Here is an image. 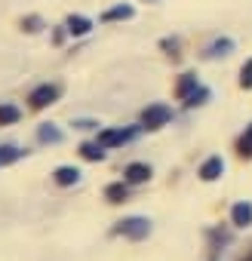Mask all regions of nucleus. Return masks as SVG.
<instances>
[{"label":"nucleus","instance_id":"ddd939ff","mask_svg":"<svg viewBox=\"0 0 252 261\" xmlns=\"http://www.w3.org/2000/svg\"><path fill=\"white\" fill-rule=\"evenodd\" d=\"M126 19H133V7L130 4H120V7H111L102 13V22H126Z\"/></svg>","mask_w":252,"mask_h":261},{"label":"nucleus","instance_id":"9d476101","mask_svg":"<svg viewBox=\"0 0 252 261\" xmlns=\"http://www.w3.org/2000/svg\"><path fill=\"white\" fill-rule=\"evenodd\" d=\"M53 178H56V185L71 188V185H77V181H80V169H77V166H59V169L53 172Z\"/></svg>","mask_w":252,"mask_h":261},{"label":"nucleus","instance_id":"f03ea898","mask_svg":"<svg viewBox=\"0 0 252 261\" xmlns=\"http://www.w3.org/2000/svg\"><path fill=\"white\" fill-rule=\"evenodd\" d=\"M139 129L142 126H130V129H105V133H98V142L105 148H117V145H126V142H133L139 136Z\"/></svg>","mask_w":252,"mask_h":261},{"label":"nucleus","instance_id":"b1692460","mask_svg":"<svg viewBox=\"0 0 252 261\" xmlns=\"http://www.w3.org/2000/svg\"><path fill=\"white\" fill-rule=\"evenodd\" d=\"M249 261H252V255H249Z\"/></svg>","mask_w":252,"mask_h":261},{"label":"nucleus","instance_id":"4468645a","mask_svg":"<svg viewBox=\"0 0 252 261\" xmlns=\"http://www.w3.org/2000/svg\"><path fill=\"white\" fill-rule=\"evenodd\" d=\"M200 89V83H197V74H182V80H179V86H175V95L185 101L191 92H197Z\"/></svg>","mask_w":252,"mask_h":261},{"label":"nucleus","instance_id":"20e7f679","mask_svg":"<svg viewBox=\"0 0 252 261\" xmlns=\"http://www.w3.org/2000/svg\"><path fill=\"white\" fill-rule=\"evenodd\" d=\"M56 98H59V86H53V83H43V86H37V89L28 95V101H31V108H34V111H40V108L53 105Z\"/></svg>","mask_w":252,"mask_h":261},{"label":"nucleus","instance_id":"9b49d317","mask_svg":"<svg viewBox=\"0 0 252 261\" xmlns=\"http://www.w3.org/2000/svg\"><path fill=\"white\" fill-rule=\"evenodd\" d=\"M126 197H130V181H126V178L105 188V200H108V203H123Z\"/></svg>","mask_w":252,"mask_h":261},{"label":"nucleus","instance_id":"423d86ee","mask_svg":"<svg viewBox=\"0 0 252 261\" xmlns=\"http://www.w3.org/2000/svg\"><path fill=\"white\" fill-rule=\"evenodd\" d=\"M231 224L234 227H249L252 224V203H234V209H231Z\"/></svg>","mask_w":252,"mask_h":261},{"label":"nucleus","instance_id":"a211bd4d","mask_svg":"<svg viewBox=\"0 0 252 261\" xmlns=\"http://www.w3.org/2000/svg\"><path fill=\"white\" fill-rule=\"evenodd\" d=\"M22 120V111L16 105H0V126H7V123H19Z\"/></svg>","mask_w":252,"mask_h":261},{"label":"nucleus","instance_id":"412c9836","mask_svg":"<svg viewBox=\"0 0 252 261\" xmlns=\"http://www.w3.org/2000/svg\"><path fill=\"white\" fill-rule=\"evenodd\" d=\"M240 86L243 89H252V59L240 68Z\"/></svg>","mask_w":252,"mask_h":261},{"label":"nucleus","instance_id":"f257e3e1","mask_svg":"<svg viewBox=\"0 0 252 261\" xmlns=\"http://www.w3.org/2000/svg\"><path fill=\"white\" fill-rule=\"evenodd\" d=\"M117 233L120 237H126V240H145L148 233H151V221L148 218H142V215H133V218H123L120 224H117Z\"/></svg>","mask_w":252,"mask_h":261},{"label":"nucleus","instance_id":"39448f33","mask_svg":"<svg viewBox=\"0 0 252 261\" xmlns=\"http://www.w3.org/2000/svg\"><path fill=\"white\" fill-rule=\"evenodd\" d=\"M123 178L130 181V185H145L151 178V166L148 163H130V166L123 169Z\"/></svg>","mask_w":252,"mask_h":261},{"label":"nucleus","instance_id":"5701e85b","mask_svg":"<svg viewBox=\"0 0 252 261\" xmlns=\"http://www.w3.org/2000/svg\"><path fill=\"white\" fill-rule=\"evenodd\" d=\"M65 31H68V28H65ZM65 31H62V28H59V31H56V34H53V40H56V43H62V40H65Z\"/></svg>","mask_w":252,"mask_h":261},{"label":"nucleus","instance_id":"f3484780","mask_svg":"<svg viewBox=\"0 0 252 261\" xmlns=\"http://www.w3.org/2000/svg\"><path fill=\"white\" fill-rule=\"evenodd\" d=\"M237 151H240V157L252 160V123L246 126V133L240 136V142H237Z\"/></svg>","mask_w":252,"mask_h":261},{"label":"nucleus","instance_id":"6ab92c4d","mask_svg":"<svg viewBox=\"0 0 252 261\" xmlns=\"http://www.w3.org/2000/svg\"><path fill=\"white\" fill-rule=\"evenodd\" d=\"M22 28H25L28 34H37V31L43 28V19H40V16H25V19H22Z\"/></svg>","mask_w":252,"mask_h":261},{"label":"nucleus","instance_id":"2eb2a0df","mask_svg":"<svg viewBox=\"0 0 252 261\" xmlns=\"http://www.w3.org/2000/svg\"><path fill=\"white\" fill-rule=\"evenodd\" d=\"M37 139H40L43 145H59V142H62V133H59L53 123H43V126L37 129Z\"/></svg>","mask_w":252,"mask_h":261},{"label":"nucleus","instance_id":"aec40b11","mask_svg":"<svg viewBox=\"0 0 252 261\" xmlns=\"http://www.w3.org/2000/svg\"><path fill=\"white\" fill-rule=\"evenodd\" d=\"M206 98H209V89H203V86H200L197 92H191V95L185 98V105H188V108H194V105H203Z\"/></svg>","mask_w":252,"mask_h":261},{"label":"nucleus","instance_id":"1a4fd4ad","mask_svg":"<svg viewBox=\"0 0 252 261\" xmlns=\"http://www.w3.org/2000/svg\"><path fill=\"white\" fill-rule=\"evenodd\" d=\"M231 53H234V40H231V37H218L215 43L206 46L203 59H218V56H231Z\"/></svg>","mask_w":252,"mask_h":261},{"label":"nucleus","instance_id":"0eeeda50","mask_svg":"<svg viewBox=\"0 0 252 261\" xmlns=\"http://www.w3.org/2000/svg\"><path fill=\"white\" fill-rule=\"evenodd\" d=\"M65 28H68V34H71V37H86V34L92 31V22H89L86 16H68Z\"/></svg>","mask_w":252,"mask_h":261},{"label":"nucleus","instance_id":"4be33fe9","mask_svg":"<svg viewBox=\"0 0 252 261\" xmlns=\"http://www.w3.org/2000/svg\"><path fill=\"white\" fill-rule=\"evenodd\" d=\"M179 46H182V43H179V37H163V40H160V49H166L172 59L179 56Z\"/></svg>","mask_w":252,"mask_h":261},{"label":"nucleus","instance_id":"dca6fc26","mask_svg":"<svg viewBox=\"0 0 252 261\" xmlns=\"http://www.w3.org/2000/svg\"><path fill=\"white\" fill-rule=\"evenodd\" d=\"M22 154L25 151H19L16 145H0V166H10V163L22 160Z\"/></svg>","mask_w":252,"mask_h":261},{"label":"nucleus","instance_id":"7ed1b4c3","mask_svg":"<svg viewBox=\"0 0 252 261\" xmlns=\"http://www.w3.org/2000/svg\"><path fill=\"white\" fill-rule=\"evenodd\" d=\"M169 120H172V111H169L166 105H151V108L142 111V126H145V129H160V126H166Z\"/></svg>","mask_w":252,"mask_h":261},{"label":"nucleus","instance_id":"6e6552de","mask_svg":"<svg viewBox=\"0 0 252 261\" xmlns=\"http://www.w3.org/2000/svg\"><path fill=\"white\" fill-rule=\"evenodd\" d=\"M221 172H224V160H221V157H209V160L200 166V178H203V181H215V178H221Z\"/></svg>","mask_w":252,"mask_h":261},{"label":"nucleus","instance_id":"f8f14e48","mask_svg":"<svg viewBox=\"0 0 252 261\" xmlns=\"http://www.w3.org/2000/svg\"><path fill=\"white\" fill-rule=\"evenodd\" d=\"M80 157L89 160V163H102L105 160V145L102 142H86V145H80Z\"/></svg>","mask_w":252,"mask_h":261}]
</instances>
